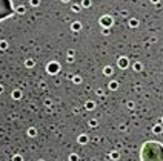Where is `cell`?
Returning <instances> with one entry per match:
<instances>
[{"instance_id":"1","label":"cell","mask_w":163,"mask_h":161,"mask_svg":"<svg viewBox=\"0 0 163 161\" xmlns=\"http://www.w3.org/2000/svg\"><path fill=\"white\" fill-rule=\"evenodd\" d=\"M142 160L143 161H163V146L159 143L149 141L142 149Z\"/></svg>"},{"instance_id":"2","label":"cell","mask_w":163,"mask_h":161,"mask_svg":"<svg viewBox=\"0 0 163 161\" xmlns=\"http://www.w3.org/2000/svg\"><path fill=\"white\" fill-rule=\"evenodd\" d=\"M12 12V5L11 0H0V20L9 17Z\"/></svg>"}]
</instances>
